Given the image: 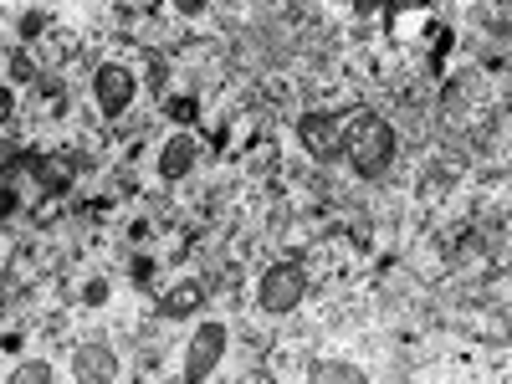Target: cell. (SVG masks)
<instances>
[{"label": "cell", "mask_w": 512, "mask_h": 384, "mask_svg": "<svg viewBox=\"0 0 512 384\" xmlns=\"http://www.w3.org/2000/svg\"><path fill=\"white\" fill-rule=\"evenodd\" d=\"M308 287H313V272H308L303 256H277V262H267L262 277H256V308L267 318L297 313L308 303Z\"/></svg>", "instance_id": "obj_2"}, {"label": "cell", "mask_w": 512, "mask_h": 384, "mask_svg": "<svg viewBox=\"0 0 512 384\" xmlns=\"http://www.w3.org/2000/svg\"><path fill=\"white\" fill-rule=\"evenodd\" d=\"M195 164H200V144H195V134H169V139L159 144V180L180 185V180L195 175Z\"/></svg>", "instance_id": "obj_6"}, {"label": "cell", "mask_w": 512, "mask_h": 384, "mask_svg": "<svg viewBox=\"0 0 512 384\" xmlns=\"http://www.w3.org/2000/svg\"><path fill=\"white\" fill-rule=\"evenodd\" d=\"M344 159H349V169L359 180H384L395 169V159H400V128H395V118H379V113H369V108H359L354 113V123L344 128Z\"/></svg>", "instance_id": "obj_1"}, {"label": "cell", "mask_w": 512, "mask_h": 384, "mask_svg": "<svg viewBox=\"0 0 512 384\" xmlns=\"http://www.w3.org/2000/svg\"><path fill=\"white\" fill-rule=\"evenodd\" d=\"M231 349V328L221 318H210L190 333V344H185V379H205V374H216V364L226 359Z\"/></svg>", "instance_id": "obj_5"}, {"label": "cell", "mask_w": 512, "mask_h": 384, "mask_svg": "<svg viewBox=\"0 0 512 384\" xmlns=\"http://www.w3.org/2000/svg\"><path fill=\"white\" fill-rule=\"evenodd\" d=\"M164 113H169V118H175L180 128H190V123L200 118V98H195V93H175V98H169V103H164Z\"/></svg>", "instance_id": "obj_14"}, {"label": "cell", "mask_w": 512, "mask_h": 384, "mask_svg": "<svg viewBox=\"0 0 512 384\" xmlns=\"http://www.w3.org/2000/svg\"><path fill=\"white\" fill-rule=\"evenodd\" d=\"M169 6H175L180 21H200V16L210 11V0H169Z\"/></svg>", "instance_id": "obj_19"}, {"label": "cell", "mask_w": 512, "mask_h": 384, "mask_svg": "<svg viewBox=\"0 0 512 384\" xmlns=\"http://www.w3.org/2000/svg\"><path fill=\"white\" fill-rule=\"evenodd\" d=\"M205 297H210L205 277H185V282H175V287H164V292H159V318L185 323V318H195V313L205 308Z\"/></svg>", "instance_id": "obj_7"}, {"label": "cell", "mask_w": 512, "mask_h": 384, "mask_svg": "<svg viewBox=\"0 0 512 384\" xmlns=\"http://www.w3.org/2000/svg\"><path fill=\"white\" fill-rule=\"evenodd\" d=\"M308 379H364V369L349 364V359H313L308 364Z\"/></svg>", "instance_id": "obj_13"}, {"label": "cell", "mask_w": 512, "mask_h": 384, "mask_svg": "<svg viewBox=\"0 0 512 384\" xmlns=\"http://www.w3.org/2000/svg\"><path fill=\"white\" fill-rule=\"evenodd\" d=\"M16 384H36V379H57V364L52 359H31V364H16L11 369Z\"/></svg>", "instance_id": "obj_15"}, {"label": "cell", "mask_w": 512, "mask_h": 384, "mask_svg": "<svg viewBox=\"0 0 512 384\" xmlns=\"http://www.w3.org/2000/svg\"><path fill=\"white\" fill-rule=\"evenodd\" d=\"M36 57L47 62V67H62V62L82 57V31H77V26H62V21H52V31L41 36V47H36Z\"/></svg>", "instance_id": "obj_11"}, {"label": "cell", "mask_w": 512, "mask_h": 384, "mask_svg": "<svg viewBox=\"0 0 512 384\" xmlns=\"http://www.w3.org/2000/svg\"><path fill=\"white\" fill-rule=\"evenodd\" d=\"M77 164H88V154H67V149H62V154H52V159H36V185L47 190V195H67Z\"/></svg>", "instance_id": "obj_10"}, {"label": "cell", "mask_w": 512, "mask_h": 384, "mask_svg": "<svg viewBox=\"0 0 512 384\" xmlns=\"http://www.w3.org/2000/svg\"><path fill=\"white\" fill-rule=\"evenodd\" d=\"M36 77H41V57L26 52V47H16V52L6 57V82H11V88H31Z\"/></svg>", "instance_id": "obj_12"}, {"label": "cell", "mask_w": 512, "mask_h": 384, "mask_svg": "<svg viewBox=\"0 0 512 384\" xmlns=\"http://www.w3.org/2000/svg\"><path fill=\"white\" fill-rule=\"evenodd\" d=\"M16 118V88H11V82H0V128H6Z\"/></svg>", "instance_id": "obj_21"}, {"label": "cell", "mask_w": 512, "mask_h": 384, "mask_svg": "<svg viewBox=\"0 0 512 384\" xmlns=\"http://www.w3.org/2000/svg\"><path fill=\"white\" fill-rule=\"evenodd\" d=\"M134 103H139V72L128 62H118V57L98 62L93 67V108L103 118H123Z\"/></svg>", "instance_id": "obj_4"}, {"label": "cell", "mask_w": 512, "mask_h": 384, "mask_svg": "<svg viewBox=\"0 0 512 384\" xmlns=\"http://www.w3.org/2000/svg\"><path fill=\"white\" fill-rule=\"evenodd\" d=\"M241 169H246V180H251L256 190L272 185V180H282V144H277V139H256V144L246 149Z\"/></svg>", "instance_id": "obj_9"}, {"label": "cell", "mask_w": 512, "mask_h": 384, "mask_svg": "<svg viewBox=\"0 0 512 384\" xmlns=\"http://www.w3.org/2000/svg\"><path fill=\"white\" fill-rule=\"evenodd\" d=\"M82 308H108V277L82 282Z\"/></svg>", "instance_id": "obj_18"}, {"label": "cell", "mask_w": 512, "mask_h": 384, "mask_svg": "<svg viewBox=\"0 0 512 384\" xmlns=\"http://www.w3.org/2000/svg\"><path fill=\"white\" fill-rule=\"evenodd\" d=\"M16 190H6V185H0V221H6V216H16Z\"/></svg>", "instance_id": "obj_23"}, {"label": "cell", "mask_w": 512, "mask_h": 384, "mask_svg": "<svg viewBox=\"0 0 512 384\" xmlns=\"http://www.w3.org/2000/svg\"><path fill=\"white\" fill-rule=\"evenodd\" d=\"M118 354L113 344H98V338H82V344H72V374L77 379H118Z\"/></svg>", "instance_id": "obj_8"}, {"label": "cell", "mask_w": 512, "mask_h": 384, "mask_svg": "<svg viewBox=\"0 0 512 384\" xmlns=\"http://www.w3.org/2000/svg\"><path fill=\"white\" fill-rule=\"evenodd\" d=\"M128 282H139V287L154 282V262H149V256H134V262H128Z\"/></svg>", "instance_id": "obj_20"}, {"label": "cell", "mask_w": 512, "mask_h": 384, "mask_svg": "<svg viewBox=\"0 0 512 384\" xmlns=\"http://www.w3.org/2000/svg\"><path fill=\"white\" fill-rule=\"evenodd\" d=\"M16 159H21V134L6 123V128H0V175H6V169H11Z\"/></svg>", "instance_id": "obj_16"}, {"label": "cell", "mask_w": 512, "mask_h": 384, "mask_svg": "<svg viewBox=\"0 0 512 384\" xmlns=\"http://www.w3.org/2000/svg\"><path fill=\"white\" fill-rule=\"evenodd\" d=\"M379 6H384V0H349V11H354L359 21H369V16H379Z\"/></svg>", "instance_id": "obj_22"}, {"label": "cell", "mask_w": 512, "mask_h": 384, "mask_svg": "<svg viewBox=\"0 0 512 384\" xmlns=\"http://www.w3.org/2000/svg\"><path fill=\"white\" fill-rule=\"evenodd\" d=\"M297 149H303L313 164H333L344 154V118L338 108H303L297 113Z\"/></svg>", "instance_id": "obj_3"}, {"label": "cell", "mask_w": 512, "mask_h": 384, "mask_svg": "<svg viewBox=\"0 0 512 384\" xmlns=\"http://www.w3.org/2000/svg\"><path fill=\"white\" fill-rule=\"evenodd\" d=\"M47 31H52V16H47V11H26V16H21V36H26V41H41Z\"/></svg>", "instance_id": "obj_17"}]
</instances>
